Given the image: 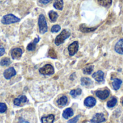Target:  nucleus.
Listing matches in <instances>:
<instances>
[{
  "label": "nucleus",
  "instance_id": "obj_29",
  "mask_svg": "<svg viewBox=\"0 0 123 123\" xmlns=\"http://www.w3.org/2000/svg\"><path fill=\"white\" fill-rule=\"evenodd\" d=\"M7 110V107H6V105L4 104V103H2L1 102L0 103V113H4Z\"/></svg>",
  "mask_w": 123,
  "mask_h": 123
},
{
  "label": "nucleus",
  "instance_id": "obj_13",
  "mask_svg": "<svg viewBox=\"0 0 123 123\" xmlns=\"http://www.w3.org/2000/svg\"><path fill=\"white\" fill-rule=\"evenodd\" d=\"M115 50L119 53V54H123V39H120L117 41L115 46Z\"/></svg>",
  "mask_w": 123,
  "mask_h": 123
},
{
  "label": "nucleus",
  "instance_id": "obj_25",
  "mask_svg": "<svg viewBox=\"0 0 123 123\" xmlns=\"http://www.w3.org/2000/svg\"><path fill=\"white\" fill-rule=\"evenodd\" d=\"M11 63V60L9 58H4L0 61V65L1 66H7Z\"/></svg>",
  "mask_w": 123,
  "mask_h": 123
},
{
  "label": "nucleus",
  "instance_id": "obj_33",
  "mask_svg": "<svg viewBox=\"0 0 123 123\" xmlns=\"http://www.w3.org/2000/svg\"><path fill=\"white\" fill-rule=\"evenodd\" d=\"M4 53H5V49L2 45H0V57L2 56Z\"/></svg>",
  "mask_w": 123,
  "mask_h": 123
},
{
  "label": "nucleus",
  "instance_id": "obj_14",
  "mask_svg": "<svg viewBox=\"0 0 123 123\" xmlns=\"http://www.w3.org/2000/svg\"><path fill=\"white\" fill-rule=\"evenodd\" d=\"M81 84L86 87H91V86H92L93 84V82L89 78L83 77L81 79Z\"/></svg>",
  "mask_w": 123,
  "mask_h": 123
},
{
  "label": "nucleus",
  "instance_id": "obj_28",
  "mask_svg": "<svg viewBox=\"0 0 123 123\" xmlns=\"http://www.w3.org/2000/svg\"><path fill=\"white\" fill-rule=\"evenodd\" d=\"M61 30V26L58 25H55L51 27V32H58Z\"/></svg>",
  "mask_w": 123,
  "mask_h": 123
},
{
  "label": "nucleus",
  "instance_id": "obj_26",
  "mask_svg": "<svg viewBox=\"0 0 123 123\" xmlns=\"http://www.w3.org/2000/svg\"><path fill=\"white\" fill-rule=\"evenodd\" d=\"M99 4L103 6H109L111 4L112 0H97Z\"/></svg>",
  "mask_w": 123,
  "mask_h": 123
},
{
  "label": "nucleus",
  "instance_id": "obj_23",
  "mask_svg": "<svg viewBox=\"0 0 123 123\" xmlns=\"http://www.w3.org/2000/svg\"><path fill=\"white\" fill-rule=\"evenodd\" d=\"M117 103V98L112 97L110 101L107 102V107H108L109 108H112V107H114L116 105Z\"/></svg>",
  "mask_w": 123,
  "mask_h": 123
},
{
  "label": "nucleus",
  "instance_id": "obj_11",
  "mask_svg": "<svg viewBox=\"0 0 123 123\" xmlns=\"http://www.w3.org/2000/svg\"><path fill=\"white\" fill-rule=\"evenodd\" d=\"M96 105V99L92 97H88L84 100V105L89 108L93 107Z\"/></svg>",
  "mask_w": 123,
  "mask_h": 123
},
{
  "label": "nucleus",
  "instance_id": "obj_22",
  "mask_svg": "<svg viewBox=\"0 0 123 123\" xmlns=\"http://www.w3.org/2000/svg\"><path fill=\"white\" fill-rule=\"evenodd\" d=\"M53 6L56 9L62 10L63 8V0H55L53 3Z\"/></svg>",
  "mask_w": 123,
  "mask_h": 123
},
{
  "label": "nucleus",
  "instance_id": "obj_3",
  "mask_svg": "<svg viewBox=\"0 0 123 123\" xmlns=\"http://www.w3.org/2000/svg\"><path fill=\"white\" fill-rule=\"evenodd\" d=\"M71 33L67 30H63L55 39V44L56 45H60L63 43L64 41L70 36Z\"/></svg>",
  "mask_w": 123,
  "mask_h": 123
},
{
  "label": "nucleus",
  "instance_id": "obj_32",
  "mask_svg": "<svg viewBox=\"0 0 123 123\" xmlns=\"http://www.w3.org/2000/svg\"><path fill=\"white\" fill-rule=\"evenodd\" d=\"M50 1H52V0H38V2L42 4H48Z\"/></svg>",
  "mask_w": 123,
  "mask_h": 123
},
{
  "label": "nucleus",
  "instance_id": "obj_15",
  "mask_svg": "<svg viewBox=\"0 0 123 123\" xmlns=\"http://www.w3.org/2000/svg\"><path fill=\"white\" fill-rule=\"evenodd\" d=\"M39 40H40V37H37L35 39H34V40L32 43H30V44H28V45L27 47V50H29V51H33V50H35L36 44L39 42Z\"/></svg>",
  "mask_w": 123,
  "mask_h": 123
},
{
  "label": "nucleus",
  "instance_id": "obj_9",
  "mask_svg": "<svg viewBox=\"0 0 123 123\" xmlns=\"http://www.w3.org/2000/svg\"><path fill=\"white\" fill-rule=\"evenodd\" d=\"M10 53H11V56H12V59H19L21 58V56L22 55V50L21 48H16L12 49L11 50Z\"/></svg>",
  "mask_w": 123,
  "mask_h": 123
},
{
  "label": "nucleus",
  "instance_id": "obj_31",
  "mask_svg": "<svg viewBox=\"0 0 123 123\" xmlns=\"http://www.w3.org/2000/svg\"><path fill=\"white\" fill-rule=\"evenodd\" d=\"M79 117H80V115H78V116L75 117L74 118L70 120L68 122V123H77V121L79 120Z\"/></svg>",
  "mask_w": 123,
  "mask_h": 123
},
{
  "label": "nucleus",
  "instance_id": "obj_19",
  "mask_svg": "<svg viewBox=\"0 0 123 123\" xmlns=\"http://www.w3.org/2000/svg\"><path fill=\"white\" fill-rule=\"evenodd\" d=\"M73 115H74V111L71 108H67L63 112V117L65 119H68Z\"/></svg>",
  "mask_w": 123,
  "mask_h": 123
},
{
  "label": "nucleus",
  "instance_id": "obj_34",
  "mask_svg": "<svg viewBox=\"0 0 123 123\" xmlns=\"http://www.w3.org/2000/svg\"><path fill=\"white\" fill-rule=\"evenodd\" d=\"M18 123H30L28 121H27V120H25V119H23V118H19V122Z\"/></svg>",
  "mask_w": 123,
  "mask_h": 123
},
{
  "label": "nucleus",
  "instance_id": "obj_4",
  "mask_svg": "<svg viewBox=\"0 0 123 123\" xmlns=\"http://www.w3.org/2000/svg\"><path fill=\"white\" fill-rule=\"evenodd\" d=\"M39 72L42 75H52L54 74V68L50 64H47L43 67L40 68Z\"/></svg>",
  "mask_w": 123,
  "mask_h": 123
},
{
  "label": "nucleus",
  "instance_id": "obj_5",
  "mask_svg": "<svg viewBox=\"0 0 123 123\" xmlns=\"http://www.w3.org/2000/svg\"><path fill=\"white\" fill-rule=\"evenodd\" d=\"M78 49H79V43L77 41H74L71 44L69 45V46L68 47V53H69V55L71 56H73L74 55L76 52L78 51Z\"/></svg>",
  "mask_w": 123,
  "mask_h": 123
},
{
  "label": "nucleus",
  "instance_id": "obj_21",
  "mask_svg": "<svg viewBox=\"0 0 123 123\" xmlns=\"http://www.w3.org/2000/svg\"><path fill=\"white\" fill-rule=\"evenodd\" d=\"M48 16H49L50 20L52 22H55L57 20L58 17V13H57V12H54V11H53V10H51V11H50V12H49V13H48Z\"/></svg>",
  "mask_w": 123,
  "mask_h": 123
},
{
  "label": "nucleus",
  "instance_id": "obj_8",
  "mask_svg": "<svg viewBox=\"0 0 123 123\" xmlns=\"http://www.w3.org/2000/svg\"><path fill=\"white\" fill-rule=\"evenodd\" d=\"M16 71L15 69L13 68V67H11V68H9L7 69H6L4 71V77L9 80L11 78H12L13 76H14L16 75Z\"/></svg>",
  "mask_w": 123,
  "mask_h": 123
},
{
  "label": "nucleus",
  "instance_id": "obj_16",
  "mask_svg": "<svg viewBox=\"0 0 123 123\" xmlns=\"http://www.w3.org/2000/svg\"><path fill=\"white\" fill-rule=\"evenodd\" d=\"M55 120V117L53 115H49L48 116L43 117L41 118L42 123H53Z\"/></svg>",
  "mask_w": 123,
  "mask_h": 123
},
{
  "label": "nucleus",
  "instance_id": "obj_30",
  "mask_svg": "<svg viewBox=\"0 0 123 123\" xmlns=\"http://www.w3.org/2000/svg\"><path fill=\"white\" fill-rule=\"evenodd\" d=\"M48 55L52 58H57V55L55 52V50L53 49H50L48 52Z\"/></svg>",
  "mask_w": 123,
  "mask_h": 123
},
{
  "label": "nucleus",
  "instance_id": "obj_10",
  "mask_svg": "<svg viewBox=\"0 0 123 123\" xmlns=\"http://www.w3.org/2000/svg\"><path fill=\"white\" fill-rule=\"evenodd\" d=\"M92 77L97 82H103L105 80V74L102 71H98L94 74H93Z\"/></svg>",
  "mask_w": 123,
  "mask_h": 123
},
{
  "label": "nucleus",
  "instance_id": "obj_27",
  "mask_svg": "<svg viewBox=\"0 0 123 123\" xmlns=\"http://www.w3.org/2000/svg\"><path fill=\"white\" fill-rule=\"evenodd\" d=\"M93 69H94V66H89L83 69V72L85 74H91L93 71Z\"/></svg>",
  "mask_w": 123,
  "mask_h": 123
},
{
  "label": "nucleus",
  "instance_id": "obj_18",
  "mask_svg": "<svg viewBox=\"0 0 123 123\" xmlns=\"http://www.w3.org/2000/svg\"><path fill=\"white\" fill-rule=\"evenodd\" d=\"M123 84V81L119 79H115L112 81V86L115 90H118Z\"/></svg>",
  "mask_w": 123,
  "mask_h": 123
},
{
  "label": "nucleus",
  "instance_id": "obj_6",
  "mask_svg": "<svg viewBox=\"0 0 123 123\" xmlns=\"http://www.w3.org/2000/svg\"><path fill=\"white\" fill-rule=\"evenodd\" d=\"M110 92L108 89H105L104 90H99L96 92V96L102 100L106 99L110 96Z\"/></svg>",
  "mask_w": 123,
  "mask_h": 123
},
{
  "label": "nucleus",
  "instance_id": "obj_20",
  "mask_svg": "<svg viewBox=\"0 0 123 123\" xmlns=\"http://www.w3.org/2000/svg\"><path fill=\"white\" fill-rule=\"evenodd\" d=\"M79 28L82 32H90L94 31L97 29V27H88L85 25H81Z\"/></svg>",
  "mask_w": 123,
  "mask_h": 123
},
{
  "label": "nucleus",
  "instance_id": "obj_2",
  "mask_svg": "<svg viewBox=\"0 0 123 123\" xmlns=\"http://www.w3.org/2000/svg\"><path fill=\"white\" fill-rule=\"evenodd\" d=\"M38 27L39 32L41 34H45L48 31V25L46 19L43 14H40L38 18Z\"/></svg>",
  "mask_w": 123,
  "mask_h": 123
},
{
  "label": "nucleus",
  "instance_id": "obj_12",
  "mask_svg": "<svg viewBox=\"0 0 123 123\" xmlns=\"http://www.w3.org/2000/svg\"><path fill=\"white\" fill-rule=\"evenodd\" d=\"M27 101V99L25 96L24 95H20L17 98L14 99V105L15 106H20L22 104L25 103Z\"/></svg>",
  "mask_w": 123,
  "mask_h": 123
},
{
  "label": "nucleus",
  "instance_id": "obj_1",
  "mask_svg": "<svg viewBox=\"0 0 123 123\" xmlns=\"http://www.w3.org/2000/svg\"><path fill=\"white\" fill-rule=\"evenodd\" d=\"M19 21H20V19L14 16L12 14H8L4 15L1 20V23L4 25H10L13 23H17Z\"/></svg>",
  "mask_w": 123,
  "mask_h": 123
},
{
  "label": "nucleus",
  "instance_id": "obj_24",
  "mask_svg": "<svg viewBox=\"0 0 123 123\" xmlns=\"http://www.w3.org/2000/svg\"><path fill=\"white\" fill-rule=\"evenodd\" d=\"M81 94V89H73L70 92V94L74 97H76L77 96L80 95Z\"/></svg>",
  "mask_w": 123,
  "mask_h": 123
},
{
  "label": "nucleus",
  "instance_id": "obj_35",
  "mask_svg": "<svg viewBox=\"0 0 123 123\" xmlns=\"http://www.w3.org/2000/svg\"></svg>",
  "mask_w": 123,
  "mask_h": 123
},
{
  "label": "nucleus",
  "instance_id": "obj_17",
  "mask_svg": "<svg viewBox=\"0 0 123 123\" xmlns=\"http://www.w3.org/2000/svg\"><path fill=\"white\" fill-rule=\"evenodd\" d=\"M68 102V98L66 96H62L57 100V105L59 107H64L67 105Z\"/></svg>",
  "mask_w": 123,
  "mask_h": 123
},
{
  "label": "nucleus",
  "instance_id": "obj_7",
  "mask_svg": "<svg viewBox=\"0 0 123 123\" xmlns=\"http://www.w3.org/2000/svg\"><path fill=\"white\" fill-rule=\"evenodd\" d=\"M106 118L102 113H97L90 120V123H101L105 122Z\"/></svg>",
  "mask_w": 123,
  "mask_h": 123
}]
</instances>
